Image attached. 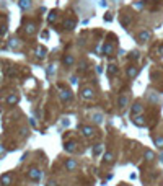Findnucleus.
<instances>
[{
  "mask_svg": "<svg viewBox=\"0 0 163 186\" xmlns=\"http://www.w3.org/2000/svg\"><path fill=\"white\" fill-rule=\"evenodd\" d=\"M47 186H57V183H54V181H49V183H47Z\"/></svg>",
  "mask_w": 163,
  "mask_h": 186,
  "instance_id": "nucleus-29",
  "label": "nucleus"
},
{
  "mask_svg": "<svg viewBox=\"0 0 163 186\" xmlns=\"http://www.w3.org/2000/svg\"><path fill=\"white\" fill-rule=\"evenodd\" d=\"M127 75H129V77H134V75H137V70H136V69H134V67H130L129 70H127Z\"/></svg>",
  "mask_w": 163,
  "mask_h": 186,
  "instance_id": "nucleus-17",
  "label": "nucleus"
},
{
  "mask_svg": "<svg viewBox=\"0 0 163 186\" xmlns=\"http://www.w3.org/2000/svg\"><path fill=\"white\" fill-rule=\"evenodd\" d=\"M105 160L106 162H113L114 159H113V153H106V155H105Z\"/></svg>",
  "mask_w": 163,
  "mask_h": 186,
  "instance_id": "nucleus-21",
  "label": "nucleus"
},
{
  "mask_svg": "<svg viewBox=\"0 0 163 186\" xmlns=\"http://www.w3.org/2000/svg\"><path fill=\"white\" fill-rule=\"evenodd\" d=\"M93 119L96 121L98 124H101V123H103V114H100V113H96V114L93 116Z\"/></svg>",
  "mask_w": 163,
  "mask_h": 186,
  "instance_id": "nucleus-15",
  "label": "nucleus"
},
{
  "mask_svg": "<svg viewBox=\"0 0 163 186\" xmlns=\"http://www.w3.org/2000/svg\"><path fill=\"white\" fill-rule=\"evenodd\" d=\"M47 74H54V66H49V69H47Z\"/></svg>",
  "mask_w": 163,
  "mask_h": 186,
  "instance_id": "nucleus-25",
  "label": "nucleus"
},
{
  "mask_svg": "<svg viewBox=\"0 0 163 186\" xmlns=\"http://www.w3.org/2000/svg\"><path fill=\"white\" fill-rule=\"evenodd\" d=\"M0 184L2 186H10L11 184V173H7V175H3L0 178Z\"/></svg>",
  "mask_w": 163,
  "mask_h": 186,
  "instance_id": "nucleus-2",
  "label": "nucleus"
},
{
  "mask_svg": "<svg viewBox=\"0 0 163 186\" xmlns=\"http://www.w3.org/2000/svg\"><path fill=\"white\" fill-rule=\"evenodd\" d=\"M65 149H67V150H70V152H74V150H75V144H74V142L67 144V145H65Z\"/></svg>",
  "mask_w": 163,
  "mask_h": 186,
  "instance_id": "nucleus-19",
  "label": "nucleus"
},
{
  "mask_svg": "<svg viewBox=\"0 0 163 186\" xmlns=\"http://www.w3.org/2000/svg\"><path fill=\"white\" fill-rule=\"evenodd\" d=\"M150 36H152V33H150V31H142L140 36H139V39H140V43H144V41H147V39L150 38Z\"/></svg>",
  "mask_w": 163,
  "mask_h": 186,
  "instance_id": "nucleus-8",
  "label": "nucleus"
},
{
  "mask_svg": "<svg viewBox=\"0 0 163 186\" xmlns=\"http://www.w3.org/2000/svg\"><path fill=\"white\" fill-rule=\"evenodd\" d=\"M28 176H30L31 181H39L42 178V173H41L39 168H31L30 172H28Z\"/></svg>",
  "mask_w": 163,
  "mask_h": 186,
  "instance_id": "nucleus-1",
  "label": "nucleus"
},
{
  "mask_svg": "<svg viewBox=\"0 0 163 186\" xmlns=\"http://www.w3.org/2000/svg\"><path fill=\"white\" fill-rule=\"evenodd\" d=\"M100 150H101V147H100V145H98V147L93 150V153H95V155H96V153H100Z\"/></svg>",
  "mask_w": 163,
  "mask_h": 186,
  "instance_id": "nucleus-26",
  "label": "nucleus"
},
{
  "mask_svg": "<svg viewBox=\"0 0 163 186\" xmlns=\"http://www.w3.org/2000/svg\"><path fill=\"white\" fill-rule=\"evenodd\" d=\"M108 72H109V74H116V66H109Z\"/></svg>",
  "mask_w": 163,
  "mask_h": 186,
  "instance_id": "nucleus-22",
  "label": "nucleus"
},
{
  "mask_svg": "<svg viewBox=\"0 0 163 186\" xmlns=\"http://www.w3.org/2000/svg\"><path fill=\"white\" fill-rule=\"evenodd\" d=\"M140 113H142V106L139 103L134 104V106H132V118H134V116H139Z\"/></svg>",
  "mask_w": 163,
  "mask_h": 186,
  "instance_id": "nucleus-7",
  "label": "nucleus"
},
{
  "mask_svg": "<svg viewBox=\"0 0 163 186\" xmlns=\"http://www.w3.org/2000/svg\"><path fill=\"white\" fill-rule=\"evenodd\" d=\"M54 20H55V11H52V13H51V17H49V21H51V23H52Z\"/></svg>",
  "mask_w": 163,
  "mask_h": 186,
  "instance_id": "nucleus-23",
  "label": "nucleus"
},
{
  "mask_svg": "<svg viewBox=\"0 0 163 186\" xmlns=\"http://www.w3.org/2000/svg\"><path fill=\"white\" fill-rule=\"evenodd\" d=\"M64 64H65V66H72V64H74V57L67 54L65 57H64Z\"/></svg>",
  "mask_w": 163,
  "mask_h": 186,
  "instance_id": "nucleus-10",
  "label": "nucleus"
},
{
  "mask_svg": "<svg viewBox=\"0 0 163 186\" xmlns=\"http://www.w3.org/2000/svg\"><path fill=\"white\" fill-rule=\"evenodd\" d=\"M36 56L39 59H42L46 56V49H44V47H38V49H36Z\"/></svg>",
  "mask_w": 163,
  "mask_h": 186,
  "instance_id": "nucleus-9",
  "label": "nucleus"
},
{
  "mask_svg": "<svg viewBox=\"0 0 163 186\" xmlns=\"http://www.w3.org/2000/svg\"><path fill=\"white\" fill-rule=\"evenodd\" d=\"M65 26H67V28H74V26H75V21H74V20H70V21L67 20V21H65Z\"/></svg>",
  "mask_w": 163,
  "mask_h": 186,
  "instance_id": "nucleus-20",
  "label": "nucleus"
},
{
  "mask_svg": "<svg viewBox=\"0 0 163 186\" xmlns=\"http://www.w3.org/2000/svg\"><path fill=\"white\" fill-rule=\"evenodd\" d=\"M18 5H20V8H23V10H30L33 3H31V0H20Z\"/></svg>",
  "mask_w": 163,
  "mask_h": 186,
  "instance_id": "nucleus-4",
  "label": "nucleus"
},
{
  "mask_svg": "<svg viewBox=\"0 0 163 186\" xmlns=\"http://www.w3.org/2000/svg\"><path fill=\"white\" fill-rule=\"evenodd\" d=\"M17 101H18V96L17 95H10L8 100H7V103H8V104H13V103H17Z\"/></svg>",
  "mask_w": 163,
  "mask_h": 186,
  "instance_id": "nucleus-14",
  "label": "nucleus"
},
{
  "mask_svg": "<svg viewBox=\"0 0 163 186\" xmlns=\"http://www.w3.org/2000/svg\"><path fill=\"white\" fill-rule=\"evenodd\" d=\"M61 100L62 101H69V100H72V93L69 90H62L61 91Z\"/></svg>",
  "mask_w": 163,
  "mask_h": 186,
  "instance_id": "nucleus-5",
  "label": "nucleus"
},
{
  "mask_svg": "<svg viewBox=\"0 0 163 186\" xmlns=\"http://www.w3.org/2000/svg\"><path fill=\"white\" fill-rule=\"evenodd\" d=\"M147 157H149V159L152 160V159H153V153H152V152H147Z\"/></svg>",
  "mask_w": 163,
  "mask_h": 186,
  "instance_id": "nucleus-28",
  "label": "nucleus"
},
{
  "mask_svg": "<svg viewBox=\"0 0 163 186\" xmlns=\"http://www.w3.org/2000/svg\"><path fill=\"white\" fill-rule=\"evenodd\" d=\"M77 167H78V165H77V162H75L74 159H69V160L65 162V168L69 170V172H74Z\"/></svg>",
  "mask_w": 163,
  "mask_h": 186,
  "instance_id": "nucleus-3",
  "label": "nucleus"
},
{
  "mask_svg": "<svg viewBox=\"0 0 163 186\" xmlns=\"http://www.w3.org/2000/svg\"><path fill=\"white\" fill-rule=\"evenodd\" d=\"M5 153V149H3V145H0V155H3Z\"/></svg>",
  "mask_w": 163,
  "mask_h": 186,
  "instance_id": "nucleus-27",
  "label": "nucleus"
},
{
  "mask_svg": "<svg viewBox=\"0 0 163 186\" xmlns=\"http://www.w3.org/2000/svg\"><path fill=\"white\" fill-rule=\"evenodd\" d=\"M155 144H157V147L163 149V137H157V139H155Z\"/></svg>",
  "mask_w": 163,
  "mask_h": 186,
  "instance_id": "nucleus-16",
  "label": "nucleus"
},
{
  "mask_svg": "<svg viewBox=\"0 0 163 186\" xmlns=\"http://www.w3.org/2000/svg\"><path fill=\"white\" fill-rule=\"evenodd\" d=\"M82 131H83V134H85L86 137H90L91 134H93V129L88 127V126H85V127H82Z\"/></svg>",
  "mask_w": 163,
  "mask_h": 186,
  "instance_id": "nucleus-11",
  "label": "nucleus"
},
{
  "mask_svg": "<svg viewBox=\"0 0 163 186\" xmlns=\"http://www.w3.org/2000/svg\"><path fill=\"white\" fill-rule=\"evenodd\" d=\"M134 123H136L137 126H144V118H142V116H134Z\"/></svg>",
  "mask_w": 163,
  "mask_h": 186,
  "instance_id": "nucleus-13",
  "label": "nucleus"
},
{
  "mask_svg": "<svg viewBox=\"0 0 163 186\" xmlns=\"http://www.w3.org/2000/svg\"><path fill=\"white\" fill-rule=\"evenodd\" d=\"M127 101H129L127 95H122V96H121V100H119V104H121V108H124L126 104H127Z\"/></svg>",
  "mask_w": 163,
  "mask_h": 186,
  "instance_id": "nucleus-12",
  "label": "nucleus"
},
{
  "mask_svg": "<svg viewBox=\"0 0 163 186\" xmlns=\"http://www.w3.org/2000/svg\"><path fill=\"white\" fill-rule=\"evenodd\" d=\"M82 96L85 100H91V98H93V90H91V88H85V90H82Z\"/></svg>",
  "mask_w": 163,
  "mask_h": 186,
  "instance_id": "nucleus-6",
  "label": "nucleus"
},
{
  "mask_svg": "<svg viewBox=\"0 0 163 186\" xmlns=\"http://www.w3.org/2000/svg\"><path fill=\"white\" fill-rule=\"evenodd\" d=\"M10 46H11V47H17V46H18V43H17V39H11V43H10Z\"/></svg>",
  "mask_w": 163,
  "mask_h": 186,
  "instance_id": "nucleus-24",
  "label": "nucleus"
},
{
  "mask_svg": "<svg viewBox=\"0 0 163 186\" xmlns=\"http://www.w3.org/2000/svg\"><path fill=\"white\" fill-rule=\"evenodd\" d=\"M105 52H106V54L113 52V44H106V46H105Z\"/></svg>",
  "mask_w": 163,
  "mask_h": 186,
  "instance_id": "nucleus-18",
  "label": "nucleus"
}]
</instances>
